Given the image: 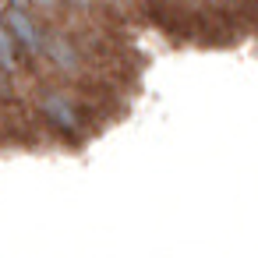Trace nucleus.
Segmentation results:
<instances>
[{
  "label": "nucleus",
  "mask_w": 258,
  "mask_h": 258,
  "mask_svg": "<svg viewBox=\"0 0 258 258\" xmlns=\"http://www.w3.org/2000/svg\"><path fill=\"white\" fill-rule=\"evenodd\" d=\"M43 113H46V120H50V124H57L60 131H78V124H82V117H78L75 103H71V99H64V96H57V92L43 99Z\"/></svg>",
  "instance_id": "obj_1"
},
{
  "label": "nucleus",
  "mask_w": 258,
  "mask_h": 258,
  "mask_svg": "<svg viewBox=\"0 0 258 258\" xmlns=\"http://www.w3.org/2000/svg\"><path fill=\"white\" fill-rule=\"evenodd\" d=\"M8 29H11V39H18L25 50L36 53V50L43 46V39H39V32H36V25L29 22L25 11H11V15H8Z\"/></svg>",
  "instance_id": "obj_2"
},
{
  "label": "nucleus",
  "mask_w": 258,
  "mask_h": 258,
  "mask_svg": "<svg viewBox=\"0 0 258 258\" xmlns=\"http://www.w3.org/2000/svg\"><path fill=\"white\" fill-rule=\"evenodd\" d=\"M46 50H50V57H53V64H57L60 71H68V75H78V71H82V60H78L75 46L64 43L60 36H53V39L46 43Z\"/></svg>",
  "instance_id": "obj_3"
},
{
  "label": "nucleus",
  "mask_w": 258,
  "mask_h": 258,
  "mask_svg": "<svg viewBox=\"0 0 258 258\" xmlns=\"http://www.w3.org/2000/svg\"><path fill=\"white\" fill-rule=\"evenodd\" d=\"M0 68H8V71H15L18 68V57H15V39H11V32L0 25Z\"/></svg>",
  "instance_id": "obj_4"
},
{
  "label": "nucleus",
  "mask_w": 258,
  "mask_h": 258,
  "mask_svg": "<svg viewBox=\"0 0 258 258\" xmlns=\"http://www.w3.org/2000/svg\"><path fill=\"white\" fill-rule=\"evenodd\" d=\"M39 4H53V0H39Z\"/></svg>",
  "instance_id": "obj_5"
},
{
  "label": "nucleus",
  "mask_w": 258,
  "mask_h": 258,
  "mask_svg": "<svg viewBox=\"0 0 258 258\" xmlns=\"http://www.w3.org/2000/svg\"><path fill=\"white\" fill-rule=\"evenodd\" d=\"M75 4H89V0H75Z\"/></svg>",
  "instance_id": "obj_6"
},
{
  "label": "nucleus",
  "mask_w": 258,
  "mask_h": 258,
  "mask_svg": "<svg viewBox=\"0 0 258 258\" xmlns=\"http://www.w3.org/2000/svg\"><path fill=\"white\" fill-rule=\"evenodd\" d=\"M15 4H25V0H15Z\"/></svg>",
  "instance_id": "obj_7"
}]
</instances>
